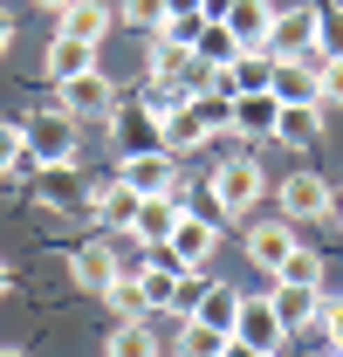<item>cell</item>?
<instances>
[{"label":"cell","mask_w":343,"mask_h":357,"mask_svg":"<svg viewBox=\"0 0 343 357\" xmlns=\"http://www.w3.org/2000/svg\"><path fill=\"white\" fill-rule=\"evenodd\" d=\"M117 178H124L130 192H172L178 185V158L172 151H124V165H117Z\"/></svg>","instance_id":"7c38bea8"},{"label":"cell","mask_w":343,"mask_h":357,"mask_svg":"<svg viewBox=\"0 0 343 357\" xmlns=\"http://www.w3.org/2000/svg\"><path fill=\"white\" fill-rule=\"evenodd\" d=\"M323 357H343V351H330V344H323Z\"/></svg>","instance_id":"ab89813d"},{"label":"cell","mask_w":343,"mask_h":357,"mask_svg":"<svg viewBox=\"0 0 343 357\" xmlns=\"http://www.w3.org/2000/svg\"><path fill=\"white\" fill-rule=\"evenodd\" d=\"M337 220H343V199H337Z\"/></svg>","instance_id":"60d3db41"},{"label":"cell","mask_w":343,"mask_h":357,"mask_svg":"<svg viewBox=\"0 0 343 357\" xmlns=\"http://www.w3.org/2000/svg\"><path fill=\"white\" fill-rule=\"evenodd\" d=\"M178 213H185L178 185H172V192H151V199H137V220H130V234H124V241L151 255V248H165V241H172V227H178Z\"/></svg>","instance_id":"52a82bcc"},{"label":"cell","mask_w":343,"mask_h":357,"mask_svg":"<svg viewBox=\"0 0 343 357\" xmlns=\"http://www.w3.org/2000/svg\"><path fill=\"white\" fill-rule=\"evenodd\" d=\"M0 357H28V351H14V344H0Z\"/></svg>","instance_id":"f35d334b"},{"label":"cell","mask_w":343,"mask_h":357,"mask_svg":"<svg viewBox=\"0 0 343 357\" xmlns=\"http://www.w3.org/2000/svg\"><path fill=\"white\" fill-rule=\"evenodd\" d=\"M323 103H282L275 110V144H289V151H309L316 137H323Z\"/></svg>","instance_id":"9a60e30c"},{"label":"cell","mask_w":343,"mask_h":357,"mask_svg":"<svg viewBox=\"0 0 343 357\" xmlns=\"http://www.w3.org/2000/svg\"><path fill=\"white\" fill-rule=\"evenodd\" d=\"M42 69H48V83H76V76L96 69V48H89V42H69V35H48Z\"/></svg>","instance_id":"ac0fdd59"},{"label":"cell","mask_w":343,"mask_h":357,"mask_svg":"<svg viewBox=\"0 0 343 357\" xmlns=\"http://www.w3.org/2000/svg\"><path fill=\"white\" fill-rule=\"evenodd\" d=\"M76 117L62 110V103H48V110H35L28 124H21V144H28V158L35 165H76Z\"/></svg>","instance_id":"7a4b0ae2"},{"label":"cell","mask_w":343,"mask_h":357,"mask_svg":"<svg viewBox=\"0 0 343 357\" xmlns=\"http://www.w3.org/2000/svg\"><path fill=\"white\" fill-rule=\"evenodd\" d=\"M55 103L76 117V124H110V110H117V83L103 76V69H89L76 83H55Z\"/></svg>","instance_id":"5b68a950"},{"label":"cell","mask_w":343,"mask_h":357,"mask_svg":"<svg viewBox=\"0 0 343 357\" xmlns=\"http://www.w3.org/2000/svg\"><path fill=\"white\" fill-rule=\"evenodd\" d=\"M206 289H213V282H206V268H185V275H178V289H172V303H165V310H172V316H192Z\"/></svg>","instance_id":"4dcf8cb0"},{"label":"cell","mask_w":343,"mask_h":357,"mask_svg":"<svg viewBox=\"0 0 343 357\" xmlns=\"http://www.w3.org/2000/svg\"><path fill=\"white\" fill-rule=\"evenodd\" d=\"M117 21L137 28V35H158L165 28V0H117Z\"/></svg>","instance_id":"f546056e"},{"label":"cell","mask_w":343,"mask_h":357,"mask_svg":"<svg viewBox=\"0 0 343 357\" xmlns=\"http://www.w3.org/2000/svg\"><path fill=\"white\" fill-rule=\"evenodd\" d=\"M69 275H76V289L83 296H103L117 275H124V261H117V248H110V234H96V241H83L76 255H69Z\"/></svg>","instance_id":"9c48e42d"},{"label":"cell","mask_w":343,"mask_h":357,"mask_svg":"<svg viewBox=\"0 0 343 357\" xmlns=\"http://www.w3.org/2000/svg\"><path fill=\"white\" fill-rule=\"evenodd\" d=\"M268 96L275 103H323V62H275Z\"/></svg>","instance_id":"4fadbf2b"},{"label":"cell","mask_w":343,"mask_h":357,"mask_svg":"<svg viewBox=\"0 0 343 357\" xmlns=\"http://www.w3.org/2000/svg\"><path fill=\"white\" fill-rule=\"evenodd\" d=\"M178 14H206V0H165V21H178Z\"/></svg>","instance_id":"e575fe53"},{"label":"cell","mask_w":343,"mask_h":357,"mask_svg":"<svg viewBox=\"0 0 343 357\" xmlns=\"http://www.w3.org/2000/svg\"><path fill=\"white\" fill-rule=\"evenodd\" d=\"M227 344H234V337H220V330H206V323H185V330H178V351H172V357H220Z\"/></svg>","instance_id":"83f0119b"},{"label":"cell","mask_w":343,"mask_h":357,"mask_svg":"<svg viewBox=\"0 0 343 357\" xmlns=\"http://www.w3.org/2000/svg\"><path fill=\"white\" fill-rule=\"evenodd\" d=\"M213 241H220V220H213V213H178V227H172V241H165V255H172L178 268H206Z\"/></svg>","instance_id":"30bf717a"},{"label":"cell","mask_w":343,"mask_h":357,"mask_svg":"<svg viewBox=\"0 0 343 357\" xmlns=\"http://www.w3.org/2000/svg\"><path fill=\"white\" fill-rule=\"evenodd\" d=\"M7 42H14V14L0 7V55H7Z\"/></svg>","instance_id":"d590c367"},{"label":"cell","mask_w":343,"mask_h":357,"mask_svg":"<svg viewBox=\"0 0 343 357\" xmlns=\"http://www.w3.org/2000/svg\"><path fill=\"white\" fill-rule=\"evenodd\" d=\"M316 330H323V344L343 351V296H323V316H316Z\"/></svg>","instance_id":"1f68e13d"},{"label":"cell","mask_w":343,"mask_h":357,"mask_svg":"<svg viewBox=\"0 0 343 357\" xmlns=\"http://www.w3.org/2000/svg\"><path fill=\"white\" fill-rule=\"evenodd\" d=\"M137 199H144V192H130L124 178H110V185H89V213L103 220V234H130V220H137Z\"/></svg>","instance_id":"5bb4252c"},{"label":"cell","mask_w":343,"mask_h":357,"mask_svg":"<svg viewBox=\"0 0 343 357\" xmlns=\"http://www.w3.org/2000/svg\"><path fill=\"white\" fill-rule=\"evenodd\" d=\"M275 110H282V103H275V96H268V89H254V96H234V137H275Z\"/></svg>","instance_id":"7402d4cb"},{"label":"cell","mask_w":343,"mask_h":357,"mask_svg":"<svg viewBox=\"0 0 343 357\" xmlns=\"http://www.w3.org/2000/svg\"><path fill=\"white\" fill-rule=\"evenodd\" d=\"M192 55H199L206 69H234L241 42H234V28H227V21H199V35H192Z\"/></svg>","instance_id":"cb8c5ba5"},{"label":"cell","mask_w":343,"mask_h":357,"mask_svg":"<svg viewBox=\"0 0 343 357\" xmlns=\"http://www.w3.org/2000/svg\"><path fill=\"white\" fill-rule=\"evenodd\" d=\"M206 137H213V131L199 124V110H192V103H178V110L165 117V151H172V158H185V151H199Z\"/></svg>","instance_id":"d4e9b609"},{"label":"cell","mask_w":343,"mask_h":357,"mask_svg":"<svg viewBox=\"0 0 343 357\" xmlns=\"http://www.w3.org/2000/svg\"><path fill=\"white\" fill-rule=\"evenodd\" d=\"M275 296V316H282V330L296 337V330H316V316H323V289H268Z\"/></svg>","instance_id":"44dd1931"},{"label":"cell","mask_w":343,"mask_h":357,"mask_svg":"<svg viewBox=\"0 0 343 357\" xmlns=\"http://www.w3.org/2000/svg\"><path fill=\"white\" fill-rule=\"evenodd\" d=\"M7 289H14V268H7V261H0V296H7Z\"/></svg>","instance_id":"8d00e7d4"},{"label":"cell","mask_w":343,"mask_h":357,"mask_svg":"<svg viewBox=\"0 0 343 357\" xmlns=\"http://www.w3.org/2000/svg\"><path fill=\"white\" fill-rule=\"evenodd\" d=\"M323 110H343V55L323 62Z\"/></svg>","instance_id":"836d02e7"},{"label":"cell","mask_w":343,"mask_h":357,"mask_svg":"<svg viewBox=\"0 0 343 357\" xmlns=\"http://www.w3.org/2000/svg\"><path fill=\"white\" fill-rule=\"evenodd\" d=\"M42 206H55V213H76V206H89V185L76 165H42Z\"/></svg>","instance_id":"d6986e66"},{"label":"cell","mask_w":343,"mask_h":357,"mask_svg":"<svg viewBox=\"0 0 343 357\" xmlns=\"http://www.w3.org/2000/svg\"><path fill=\"white\" fill-rule=\"evenodd\" d=\"M103 303L117 310V323H124V316H151V303H144V289H137V275H117V282L103 289Z\"/></svg>","instance_id":"4316f807"},{"label":"cell","mask_w":343,"mask_h":357,"mask_svg":"<svg viewBox=\"0 0 343 357\" xmlns=\"http://www.w3.org/2000/svg\"><path fill=\"white\" fill-rule=\"evenodd\" d=\"M337 199H343V192H337Z\"/></svg>","instance_id":"b9f144b4"},{"label":"cell","mask_w":343,"mask_h":357,"mask_svg":"<svg viewBox=\"0 0 343 357\" xmlns=\"http://www.w3.org/2000/svg\"><path fill=\"white\" fill-rule=\"evenodd\" d=\"M227 28H234V42L241 48H268V28H275V0H227V14H220Z\"/></svg>","instance_id":"e0dca14e"},{"label":"cell","mask_w":343,"mask_h":357,"mask_svg":"<svg viewBox=\"0 0 343 357\" xmlns=\"http://www.w3.org/2000/svg\"><path fill=\"white\" fill-rule=\"evenodd\" d=\"M55 35H69V42H89V48H103V35H110V7H103V0H69V7L55 14Z\"/></svg>","instance_id":"2e32d148"},{"label":"cell","mask_w":343,"mask_h":357,"mask_svg":"<svg viewBox=\"0 0 343 357\" xmlns=\"http://www.w3.org/2000/svg\"><path fill=\"white\" fill-rule=\"evenodd\" d=\"M343 55V7H316V62Z\"/></svg>","instance_id":"f1b7e54d"},{"label":"cell","mask_w":343,"mask_h":357,"mask_svg":"<svg viewBox=\"0 0 343 357\" xmlns=\"http://www.w3.org/2000/svg\"><path fill=\"white\" fill-rule=\"evenodd\" d=\"M206 192H213L220 220H241V213H254V199L268 192V178H261V158H220L213 172H206Z\"/></svg>","instance_id":"6da1fadb"},{"label":"cell","mask_w":343,"mask_h":357,"mask_svg":"<svg viewBox=\"0 0 343 357\" xmlns=\"http://www.w3.org/2000/svg\"><path fill=\"white\" fill-rule=\"evenodd\" d=\"M268 55L275 62H316V7H275V28H268Z\"/></svg>","instance_id":"277c9868"},{"label":"cell","mask_w":343,"mask_h":357,"mask_svg":"<svg viewBox=\"0 0 343 357\" xmlns=\"http://www.w3.org/2000/svg\"><path fill=\"white\" fill-rule=\"evenodd\" d=\"M35 7H48V14H62V7H69V0H35Z\"/></svg>","instance_id":"74e56055"},{"label":"cell","mask_w":343,"mask_h":357,"mask_svg":"<svg viewBox=\"0 0 343 357\" xmlns=\"http://www.w3.org/2000/svg\"><path fill=\"white\" fill-rule=\"evenodd\" d=\"M103 357H165V351H158V330H151L144 316H124V323H110Z\"/></svg>","instance_id":"ffe728a7"},{"label":"cell","mask_w":343,"mask_h":357,"mask_svg":"<svg viewBox=\"0 0 343 357\" xmlns=\"http://www.w3.org/2000/svg\"><path fill=\"white\" fill-rule=\"evenodd\" d=\"M241 248H247V261H254L261 275H275V268L289 261V255H296L302 241H296V227H289L282 213H275V220H254V227H247V241H241Z\"/></svg>","instance_id":"8fae6325"},{"label":"cell","mask_w":343,"mask_h":357,"mask_svg":"<svg viewBox=\"0 0 343 357\" xmlns=\"http://www.w3.org/2000/svg\"><path fill=\"white\" fill-rule=\"evenodd\" d=\"M185 323H206V330H220V337H234V323H241V289L213 282V289L199 296V310L185 316Z\"/></svg>","instance_id":"603a6c76"},{"label":"cell","mask_w":343,"mask_h":357,"mask_svg":"<svg viewBox=\"0 0 343 357\" xmlns=\"http://www.w3.org/2000/svg\"><path fill=\"white\" fill-rule=\"evenodd\" d=\"M275 289H323V255L316 248H296L289 261L275 268Z\"/></svg>","instance_id":"484cf974"},{"label":"cell","mask_w":343,"mask_h":357,"mask_svg":"<svg viewBox=\"0 0 343 357\" xmlns=\"http://www.w3.org/2000/svg\"><path fill=\"white\" fill-rule=\"evenodd\" d=\"M234 344H247L254 357H282L289 330L275 316V296H241V323H234Z\"/></svg>","instance_id":"8992f818"},{"label":"cell","mask_w":343,"mask_h":357,"mask_svg":"<svg viewBox=\"0 0 343 357\" xmlns=\"http://www.w3.org/2000/svg\"><path fill=\"white\" fill-rule=\"evenodd\" d=\"M330 206H337V192H330V178H323V172H289L282 185H275V213H282L289 227L330 220Z\"/></svg>","instance_id":"3957f363"},{"label":"cell","mask_w":343,"mask_h":357,"mask_svg":"<svg viewBox=\"0 0 343 357\" xmlns=\"http://www.w3.org/2000/svg\"><path fill=\"white\" fill-rule=\"evenodd\" d=\"M21 158H28V144H21V124H7V117H0V172H14Z\"/></svg>","instance_id":"d6a6232c"},{"label":"cell","mask_w":343,"mask_h":357,"mask_svg":"<svg viewBox=\"0 0 343 357\" xmlns=\"http://www.w3.org/2000/svg\"><path fill=\"white\" fill-rule=\"evenodd\" d=\"M110 124H117V137H124V151H165V117H158L144 96H117Z\"/></svg>","instance_id":"ba28073f"}]
</instances>
